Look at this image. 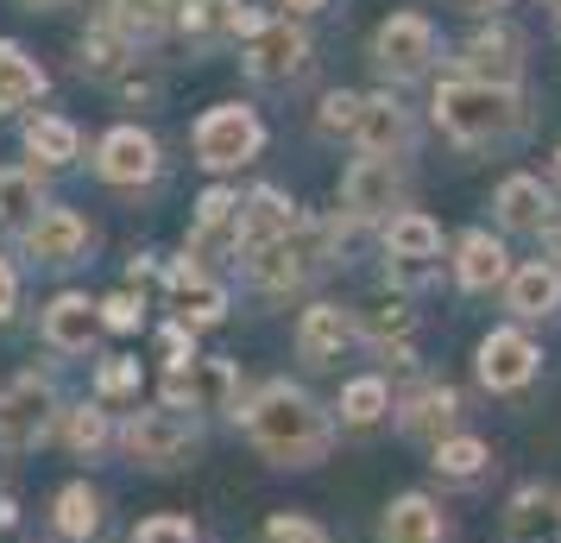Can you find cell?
I'll return each mask as SVG.
<instances>
[{"instance_id": "9", "label": "cell", "mask_w": 561, "mask_h": 543, "mask_svg": "<svg viewBox=\"0 0 561 543\" xmlns=\"http://www.w3.org/2000/svg\"><path fill=\"white\" fill-rule=\"evenodd\" d=\"M51 411H57V392L38 373L0 386V449H32V442L51 430Z\"/></svg>"}, {"instance_id": "2", "label": "cell", "mask_w": 561, "mask_h": 543, "mask_svg": "<svg viewBox=\"0 0 561 543\" xmlns=\"http://www.w3.org/2000/svg\"><path fill=\"white\" fill-rule=\"evenodd\" d=\"M435 127L460 139V146H492V139H511L524 127V102L517 89H499V82H473V77H448L435 82Z\"/></svg>"}, {"instance_id": "26", "label": "cell", "mask_w": 561, "mask_h": 543, "mask_svg": "<svg viewBox=\"0 0 561 543\" xmlns=\"http://www.w3.org/2000/svg\"><path fill=\"white\" fill-rule=\"evenodd\" d=\"M385 543H448V518L435 512L423 493H404L385 506Z\"/></svg>"}, {"instance_id": "23", "label": "cell", "mask_w": 561, "mask_h": 543, "mask_svg": "<svg viewBox=\"0 0 561 543\" xmlns=\"http://www.w3.org/2000/svg\"><path fill=\"white\" fill-rule=\"evenodd\" d=\"M133 64H139V52H133V45H127V38H121L114 26H107V20H95V26L77 38V70H82V77L121 82Z\"/></svg>"}, {"instance_id": "24", "label": "cell", "mask_w": 561, "mask_h": 543, "mask_svg": "<svg viewBox=\"0 0 561 543\" xmlns=\"http://www.w3.org/2000/svg\"><path fill=\"white\" fill-rule=\"evenodd\" d=\"M505 538L511 543H556L561 538V499L542 487H524L505 512Z\"/></svg>"}, {"instance_id": "35", "label": "cell", "mask_w": 561, "mask_h": 543, "mask_svg": "<svg viewBox=\"0 0 561 543\" xmlns=\"http://www.w3.org/2000/svg\"><path fill=\"white\" fill-rule=\"evenodd\" d=\"M133 543H203V531H196V524H190V518H146V524H139V531H133Z\"/></svg>"}, {"instance_id": "39", "label": "cell", "mask_w": 561, "mask_h": 543, "mask_svg": "<svg viewBox=\"0 0 561 543\" xmlns=\"http://www.w3.org/2000/svg\"><path fill=\"white\" fill-rule=\"evenodd\" d=\"M139 310H146V304L121 291V297H107V304H102V323H107V329H139Z\"/></svg>"}, {"instance_id": "25", "label": "cell", "mask_w": 561, "mask_h": 543, "mask_svg": "<svg viewBox=\"0 0 561 543\" xmlns=\"http://www.w3.org/2000/svg\"><path fill=\"white\" fill-rule=\"evenodd\" d=\"M45 70H38V57L26 45H13V38H0V114H20L45 95Z\"/></svg>"}, {"instance_id": "32", "label": "cell", "mask_w": 561, "mask_h": 543, "mask_svg": "<svg viewBox=\"0 0 561 543\" xmlns=\"http://www.w3.org/2000/svg\"><path fill=\"white\" fill-rule=\"evenodd\" d=\"M57 531H64L70 543L95 538V531H102V493L82 487V480H77V487L57 493Z\"/></svg>"}, {"instance_id": "7", "label": "cell", "mask_w": 561, "mask_h": 543, "mask_svg": "<svg viewBox=\"0 0 561 543\" xmlns=\"http://www.w3.org/2000/svg\"><path fill=\"white\" fill-rule=\"evenodd\" d=\"M240 64H247L253 82H297L309 70V32L297 26L290 13H278V20H265V26L247 38Z\"/></svg>"}, {"instance_id": "41", "label": "cell", "mask_w": 561, "mask_h": 543, "mask_svg": "<svg viewBox=\"0 0 561 543\" xmlns=\"http://www.w3.org/2000/svg\"><path fill=\"white\" fill-rule=\"evenodd\" d=\"M13 304H20V279H13V265L0 259V323L13 316Z\"/></svg>"}, {"instance_id": "45", "label": "cell", "mask_w": 561, "mask_h": 543, "mask_svg": "<svg viewBox=\"0 0 561 543\" xmlns=\"http://www.w3.org/2000/svg\"><path fill=\"white\" fill-rule=\"evenodd\" d=\"M460 7H473V13H492V7H499V0H460Z\"/></svg>"}, {"instance_id": "48", "label": "cell", "mask_w": 561, "mask_h": 543, "mask_svg": "<svg viewBox=\"0 0 561 543\" xmlns=\"http://www.w3.org/2000/svg\"><path fill=\"white\" fill-rule=\"evenodd\" d=\"M556 171H561V152H556Z\"/></svg>"}, {"instance_id": "29", "label": "cell", "mask_w": 561, "mask_h": 543, "mask_svg": "<svg viewBox=\"0 0 561 543\" xmlns=\"http://www.w3.org/2000/svg\"><path fill=\"white\" fill-rule=\"evenodd\" d=\"M385 253L391 259H435L442 253V228H435L423 208H398L385 222Z\"/></svg>"}, {"instance_id": "13", "label": "cell", "mask_w": 561, "mask_h": 543, "mask_svg": "<svg viewBox=\"0 0 561 543\" xmlns=\"http://www.w3.org/2000/svg\"><path fill=\"white\" fill-rule=\"evenodd\" d=\"M95 178L121 183V190L152 183L158 178V139L146 127H107L102 146H95Z\"/></svg>"}, {"instance_id": "40", "label": "cell", "mask_w": 561, "mask_h": 543, "mask_svg": "<svg viewBox=\"0 0 561 543\" xmlns=\"http://www.w3.org/2000/svg\"><path fill=\"white\" fill-rule=\"evenodd\" d=\"M139 386V366L133 361H107L102 366V398H121V392H133Z\"/></svg>"}, {"instance_id": "22", "label": "cell", "mask_w": 561, "mask_h": 543, "mask_svg": "<svg viewBox=\"0 0 561 543\" xmlns=\"http://www.w3.org/2000/svg\"><path fill=\"white\" fill-rule=\"evenodd\" d=\"M455 279L460 291H492V285H505L511 279V253L492 240L485 228H467L455 240Z\"/></svg>"}, {"instance_id": "33", "label": "cell", "mask_w": 561, "mask_h": 543, "mask_svg": "<svg viewBox=\"0 0 561 543\" xmlns=\"http://www.w3.org/2000/svg\"><path fill=\"white\" fill-rule=\"evenodd\" d=\"M385 411H391L385 380H354V386L341 392V423L347 430H373V423H385Z\"/></svg>"}, {"instance_id": "14", "label": "cell", "mask_w": 561, "mask_h": 543, "mask_svg": "<svg viewBox=\"0 0 561 543\" xmlns=\"http://www.w3.org/2000/svg\"><path fill=\"white\" fill-rule=\"evenodd\" d=\"M480 386L485 392H517L536 380V366H542V348H536L524 329H492V336L480 341Z\"/></svg>"}, {"instance_id": "8", "label": "cell", "mask_w": 561, "mask_h": 543, "mask_svg": "<svg viewBox=\"0 0 561 543\" xmlns=\"http://www.w3.org/2000/svg\"><path fill=\"white\" fill-rule=\"evenodd\" d=\"M460 77L473 82H499V89H517V77H524V32L505 26V20H492V26H480L467 45H460Z\"/></svg>"}, {"instance_id": "16", "label": "cell", "mask_w": 561, "mask_h": 543, "mask_svg": "<svg viewBox=\"0 0 561 543\" xmlns=\"http://www.w3.org/2000/svg\"><path fill=\"white\" fill-rule=\"evenodd\" d=\"M171 304H178L183 329H208V323H221V316H228V291L215 285V279H203L196 253H183L178 265H171Z\"/></svg>"}, {"instance_id": "10", "label": "cell", "mask_w": 561, "mask_h": 543, "mask_svg": "<svg viewBox=\"0 0 561 543\" xmlns=\"http://www.w3.org/2000/svg\"><path fill=\"white\" fill-rule=\"evenodd\" d=\"M121 442H127V455L133 462H146V467H178L196 455V423H183L178 411H139L121 430Z\"/></svg>"}, {"instance_id": "5", "label": "cell", "mask_w": 561, "mask_h": 543, "mask_svg": "<svg viewBox=\"0 0 561 543\" xmlns=\"http://www.w3.org/2000/svg\"><path fill=\"white\" fill-rule=\"evenodd\" d=\"M272 13H259L247 0H178V20L171 26L183 32V45L196 52H221V45H247Z\"/></svg>"}, {"instance_id": "15", "label": "cell", "mask_w": 561, "mask_h": 543, "mask_svg": "<svg viewBox=\"0 0 561 543\" xmlns=\"http://www.w3.org/2000/svg\"><path fill=\"white\" fill-rule=\"evenodd\" d=\"M89 222H82L77 208H45L38 222L26 228V253L38 259V265H77L82 253H89Z\"/></svg>"}, {"instance_id": "4", "label": "cell", "mask_w": 561, "mask_h": 543, "mask_svg": "<svg viewBox=\"0 0 561 543\" xmlns=\"http://www.w3.org/2000/svg\"><path fill=\"white\" fill-rule=\"evenodd\" d=\"M190 146H196V165H208V171H240L265 152V121L247 102H215L196 121Z\"/></svg>"}, {"instance_id": "47", "label": "cell", "mask_w": 561, "mask_h": 543, "mask_svg": "<svg viewBox=\"0 0 561 543\" xmlns=\"http://www.w3.org/2000/svg\"><path fill=\"white\" fill-rule=\"evenodd\" d=\"M556 38H561V13H556Z\"/></svg>"}, {"instance_id": "3", "label": "cell", "mask_w": 561, "mask_h": 543, "mask_svg": "<svg viewBox=\"0 0 561 543\" xmlns=\"http://www.w3.org/2000/svg\"><path fill=\"white\" fill-rule=\"evenodd\" d=\"M329 259H334V228L297 215L290 234H278L272 247L247 253V279H253V291H265V297H290V291H304L309 279H322Z\"/></svg>"}, {"instance_id": "43", "label": "cell", "mask_w": 561, "mask_h": 543, "mask_svg": "<svg viewBox=\"0 0 561 543\" xmlns=\"http://www.w3.org/2000/svg\"><path fill=\"white\" fill-rule=\"evenodd\" d=\"M26 13H57V7H70V0H20Z\"/></svg>"}, {"instance_id": "6", "label": "cell", "mask_w": 561, "mask_h": 543, "mask_svg": "<svg viewBox=\"0 0 561 543\" xmlns=\"http://www.w3.org/2000/svg\"><path fill=\"white\" fill-rule=\"evenodd\" d=\"M430 64H435V26L423 13L379 20V32H373V70L385 82H416V77H430Z\"/></svg>"}, {"instance_id": "21", "label": "cell", "mask_w": 561, "mask_h": 543, "mask_svg": "<svg viewBox=\"0 0 561 543\" xmlns=\"http://www.w3.org/2000/svg\"><path fill=\"white\" fill-rule=\"evenodd\" d=\"M505 304L511 316H524V323H542V316L561 310V272L549 259H530V265H517L505 279Z\"/></svg>"}, {"instance_id": "11", "label": "cell", "mask_w": 561, "mask_h": 543, "mask_svg": "<svg viewBox=\"0 0 561 543\" xmlns=\"http://www.w3.org/2000/svg\"><path fill=\"white\" fill-rule=\"evenodd\" d=\"M398 203H404L398 165H385V158H354V165H347V178H341V208H347V222H391Z\"/></svg>"}, {"instance_id": "38", "label": "cell", "mask_w": 561, "mask_h": 543, "mask_svg": "<svg viewBox=\"0 0 561 543\" xmlns=\"http://www.w3.org/2000/svg\"><path fill=\"white\" fill-rule=\"evenodd\" d=\"M354 114H359V95L334 89L329 102H322V133H354Z\"/></svg>"}, {"instance_id": "37", "label": "cell", "mask_w": 561, "mask_h": 543, "mask_svg": "<svg viewBox=\"0 0 561 543\" xmlns=\"http://www.w3.org/2000/svg\"><path fill=\"white\" fill-rule=\"evenodd\" d=\"M259 543H329V531L316 524V518H290V512H278L272 524H265V538Z\"/></svg>"}, {"instance_id": "30", "label": "cell", "mask_w": 561, "mask_h": 543, "mask_svg": "<svg viewBox=\"0 0 561 543\" xmlns=\"http://www.w3.org/2000/svg\"><path fill=\"white\" fill-rule=\"evenodd\" d=\"M26 152L38 158V165H51V171H64V165H77L82 152V133L64 121V114H38V121H26Z\"/></svg>"}, {"instance_id": "27", "label": "cell", "mask_w": 561, "mask_h": 543, "mask_svg": "<svg viewBox=\"0 0 561 543\" xmlns=\"http://www.w3.org/2000/svg\"><path fill=\"white\" fill-rule=\"evenodd\" d=\"M107 26L127 38L133 52L139 45H158L164 32H171V20H178V7L171 0H107V13H102Z\"/></svg>"}, {"instance_id": "31", "label": "cell", "mask_w": 561, "mask_h": 543, "mask_svg": "<svg viewBox=\"0 0 561 543\" xmlns=\"http://www.w3.org/2000/svg\"><path fill=\"white\" fill-rule=\"evenodd\" d=\"M38 215H45V183H38V171H0V228L26 234Z\"/></svg>"}, {"instance_id": "20", "label": "cell", "mask_w": 561, "mask_h": 543, "mask_svg": "<svg viewBox=\"0 0 561 543\" xmlns=\"http://www.w3.org/2000/svg\"><path fill=\"white\" fill-rule=\"evenodd\" d=\"M95 329H102V304H89L82 291L51 297V310H45V341H51L57 354H89Z\"/></svg>"}, {"instance_id": "18", "label": "cell", "mask_w": 561, "mask_h": 543, "mask_svg": "<svg viewBox=\"0 0 561 543\" xmlns=\"http://www.w3.org/2000/svg\"><path fill=\"white\" fill-rule=\"evenodd\" d=\"M297 228V203L284 196V190H272V183H259L253 196L240 203V259L259 253V247H272L278 234Z\"/></svg>"}, {"instance_id": "46", "label": "cell", "mask_w": 561, "mask_h": 543, "mask_svg": "<svg viewBox=\"0 0 561 543\" xmlns=\"http://www.w3.org/2000/svg\"><path fill=\"white\" fill-rule=\"evenodd\" d=\"M542 7H556V13H561V0H542Z\"/></svg>"}, {"instance_id": "42", "label": "cell", "mask_w": 561, "mask_h": 543, "mask_svg": "<svg viewBox=\"0 0 561 543\" xmlns=\"http://www.w3.org/2000/svg\"><path fill=\"white\" fill-rule=\"evenodd\" d=\"M542 253H549V265H556V272H561V222H556V228H549V234H542Z\"/></svg>"}, {"instance_id": "19", "label": "cell", "mask_w": 561, "mask_h": 543, "mask_svg": "<svg viewBox=\"0 0 561 543\" xmlns=\"http://www.w3.org/2000/svg\"><path fill=\"white\" fill-rule=\"evenodd\" d=\"M492 208H499V222H505L511 234H549L556 228V196L542 190V178H505L499 196H492Z\"/></svg>"}, {"instance_id": "28", "label": "cell", "mask_w": 561, "mask_h": 543, "mask_svg": "<svg viewBox=\"0 0 561 543\" xmlns=\"http://www.w3.org/2000/svg\"><path fill=\"white\" fill-rule=\"evenodd\" d=\"M455 417H460V398L448 386H423V392H410L404 398V437H423V442H448V430H455Z\"/></svg>"}, {"instance_id": "34", "label": "cell", "mask_w": 561, "mask_h": 543, "mask_svg": "<svg viewBox=\"0 0 561 543\" xmlns=\"http://www.w3.org/2000/svg\"><path fill=\"white\" fill-rule=\"evenodd\" d=\"M485 442L480 437H448V442H435V474L442 480H480L485 474Z\"/></svg>"}, {"instance_id": "12", "label": "cell", "mask_w": 561, "mask_h": 543, "mask_svg": "<svg viewBox=\"0 0 561 543\" xmlns=\"http://www.w3.org/2000/svg\"><path fill=\"white\" fill-rule=\"evenodd\" d=\"M354 152L359 158H404L410 146H416V127H410V114L391 95H359V114H354Z\"/></svg>"}, {"instance_id": "36", "label": "cell", "mask_w": 561, "mask_h": 543, "mask_svg": "<svg viewBox=\"0 0 561 543\" xmlns=\"http://www.w3.org/2000/svg\"><path fill=\"white\" fill-rule=\"evenodd\" d=\"M64 437H70V449H77V455H95V449L107 442V417L82 405V411H70V430H64Z\"/></svg>"}, {"instance_id": "1", "label": "cell", "mask_w": 561, "mask_h": 543, "mask_svg": "<svg viewBox=\"0 0 561 543\" xmlns=\"http://www.w3.org/2000/svg\"><path fill=\"white\" fill-rule=\"evenodd\" d=\"M240 423H247V437L272 455L278 467H316L329 455V411L297 392L290 380H272L265 392H253L247 405H240Z\"/></svg>"}, {"instance_id": "44", "label": "cell", "mask_w": 561, "mask_h": 543, "mask_svg": "<svg viewBox=\"0 0 561 543\" xmlns=\"http://www.w3.org/2000/svg\"><path fill=\"white\" fill-rule=\"evenodd\" d=\"M284 7H290V13H322L329 0H284Z\"/></svg>"}, {"instance_id": "17", "label": "cell", "mask_w": 561, "mask_h": 543, "mask_svg": "<svg viewBox=\"0 0 561 543\" xmlns=\"http://www.w3.org/2000/svg\"><path fill=\"white\" fill-rule=\"evenodd\" d=\"M354 316L341 310V304H309L304 323H297V354H304L309 366H334L341 354H347V341H354Z\"/></svg>"}]
</instances>
